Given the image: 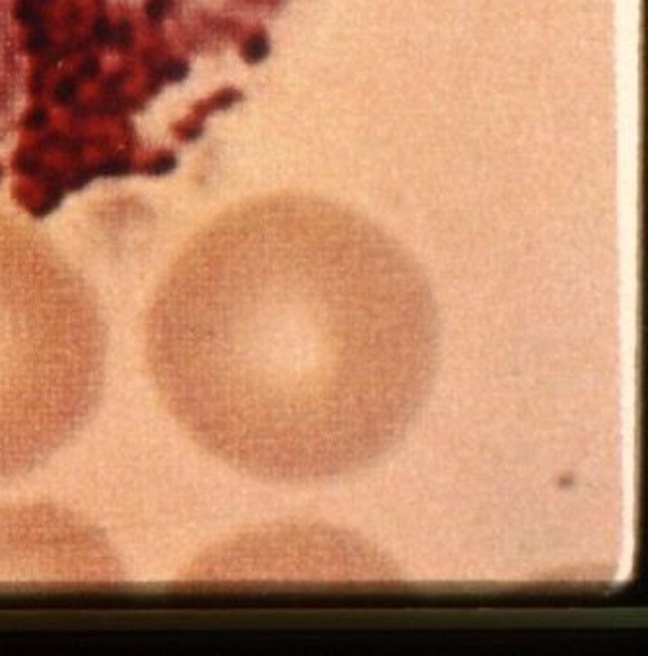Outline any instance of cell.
Masks as SVG:
<instances>
[{"label":"cell","instance_id":"cell-1","mask_svg":"<svg viewBox=\"0 0 648 656\" xmlns=\"http://www.w3.org/2000/svg\"><path fill=\"white\" fill-rule=\"evenodd\" d=\"M162 404L257 479L359 472L419 415L436 367L427 287L360 222L253 205L185 245L146 320Z\"/></svg>","mask_w":648,"mask_h":656},{"label":"cell","instance_id":"cell-2","mask_svg":"<svg viewBox=\"0 0 648 656\" xmlns=\"http://www.w3.org/2000/svg\"><path fill=\"white\" fill-rule=\"evenodd\" d=\"M104 376L90 284L39 230L0 213V483L43 466L84 427Z\"/></svg>","mask_w":648,"mask_h":656},{"label":"cell","instance_id":"cell-3","mask_svg":"<svg viewBox=\"0 0 648 656\" xmlns=\"http://www.w3.org/2000/svg\"><path fill=\"white\" fill-rule=\"evenodd\" d=\"M269 53L267 39L263 35H255L247 41V45L244 47V57L247 62H259L263 61Z\"/></svg>","mask_w":648,"mask_h":656},{"label":"cell","instance_id":"cell-4","mask_svg":"<svg viewBox=\"0 0 648 656\" xmlns=\"http://www.w3.org/2000/svg\"><path fill=\"white\" fill-rule=\"evenodd\" d=\"M172 0H148L146 2V16L150 20H162L169 14L172 10Z\"/></svg>","mask_w":648,"mask_h":656}]
</instances>
